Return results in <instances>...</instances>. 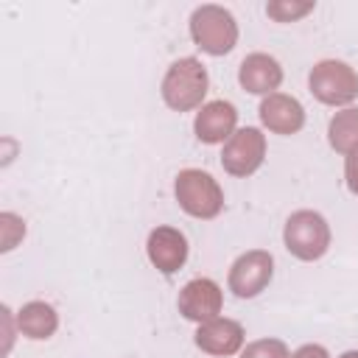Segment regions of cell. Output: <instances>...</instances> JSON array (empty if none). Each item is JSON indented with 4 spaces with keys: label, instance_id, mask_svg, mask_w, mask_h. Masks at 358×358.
Segmentation results:
<instances>
[{
    "label": "cell",
    "instance_id": "obj_1",
    "mask_svg": "<svg viewBox=\"0 0 358 358\" xmlns=\"http://www.w3.org/2000/svg\"><path fill=\"white\" fill-rule=\"evenodd\" d=\"M210 90V76L207 67L196 59V56H182L176 59L165 78H162V101L173 109V112H190V109H201L204 95Z\"/></svg>",
    "mask_w": 358,
    "mask_h": 358
},
{
    "label": "cell",
    "instance_id": "obj_2",
    "mask_svg": "<svg viewBox=\"0 0 358 358\" xmlns=\"http://www.w3.org/2000/svg\"><path fill=\"white\" fill-rule=\"evenodd\" d=\"M282 243L296 260L313 263L330 249V224L316 210H296L282 227Z\"/></svg>",
    "mask_w": 358,
    "mask_h": 358
},
{
    "label": "cell",
    "instance_id": "obj_3",
    "mask_svg": "<svg viewBox=\"0 0 358 358\" xmlns=\"http://www.w3.org/2000/svg\"><path fill=\"white\" fill-rule=\"evenodd\" d=\"M190 36L210 56H227L238 45V22L229 8L204 3L190 14Z\"/></svg>",
    "mask_w": 358,
    "mask_h": 358
},
{
    "label": "cell",
    "instance_id": "obj_4",
    "mask_svg": "<svg viewBox=\"0 0 358 358\" xmlns=\"http://www.w3.org/2000/svg\"><path fill=\"white\" fill-rule=\"evenodd\" d=\"M173 193H176L179 207L187 215H193V218L210 221V218H215L224 210V190H221V185L207 171H201V168L179 171L176 182H173Z\"/></svg>",
    "mask_w": 358,
    "mask_h": 358
},
{
    "label": "cell",
    "instance_id": "obj_5",
    "mask_svg": "<svg viewBox=\"0 0 358 358\" xmlns=\"http://www.w3.org/2000/svg\"><path fill=\"white\" fill-rule=\"evenodd\" d=\"M308 87L319 103L347 109L358 98V73L341 59H322L310 67Z\"/></svg>",
    "mask_w": 358,
    "mask_h": 358
},
{
    "label": "cell",
    "instance_id": "obj_6",
    "mask_svg": "<svg viewBox=\"0 0 358 358\" xmlns=\"http://www.w3.org/2000/svg\"><path fill=\"white\" fill-rule=\"evenodd\" d=\"M266 159V134L257 126H243L238 129L221 151V168L229 176H252Z\"/></svg>",
    "mask_w": 358,
    "mask_h": 358
},
{
    "label": "cell",
    "instance_id": "obj_7",
    "mask_svg": "<svg viewBox=\"0 0 358 358\" xmlns=\"http://www.w3.org/2000/svg\"><path fill=\"white\" fill-rule=\"evenodd\" d=\"M271 277H274V257L266 249H249L229 266L227 285L238 299H252L266 291Z\"/></svg>",
    "mask_w": 358,
    "mask_h": 358
},
{
    "label": "cell",
    "instance_id": "obj_8",
    "mask_svg": "<svg viewBox=\"0 0 358 358\" xmlns=\"http://www.w3.org/2000/svg\"><path fill=\"white\" fill-rule=\"evenodd\" d=\"M176 308L187 322H196V324L213 322V319H218V313L224 308V291L215 280L196 277V280L185 282V288L179 291Z\"/></svg>",
    "mask_w": 358,
    "mask_h": 358
},
{
    "label": "cell",
    "instance_id": "obj_9",
    "mask_svg": "<svg viewBox=\"0 0 358 358\" xmlns=\"http://www.w3.org/2000/svg\"><path fill=\"white\" fill-rule=\"evenodd\" d=\"M145 252H148V260L157 271L173 274L187 260V238L176 227H157L148 232Z\"/></svg>",
    "mask_w": 358,
    "mask_h": 358
},
{
    "label": "cell",
    "instance_id": "obj_10",
    "mask_svg": "<svg viewBox=\"0 0 358 358\" xmlns=\"http://www.w3.org/2000/svg\"><path fill=\"white\" fill-rule=\"evenodd\" d=\"M243 338H246V333H243L241 322L221 319V316L213 319V322L199 324V330L193 336L196 347L201 352H207V355H215V358H227V355L241 352L243 350Z\"/></svg>",
    "mask_w": 358,
    "mask_h": 358
},
{
    "label": "cell",
    "instance_id": "obj_11",
    "mask_svg": "<svg viewBox=\"0 0 358 358\" xmlns=\"http://www.w3.org/2000/svg\"><path fill=\"white\" fill-rule=\"evenodd\" d=\"M260 123L271 134H296L305 126V106L285 92H271L260 101Z\"/></svg>",
    "mask_w": 358,
    "mask_h": 358
},
{
    "label": "cell",
    "instance_id": "obj_12",
    "mask_svg": "<svg viewBox=\"0 0 358 358\" xmlns=\"http://www.w3.org/2000/svg\"><path fill=\"white\" fill-rule=\"evenodd\" d=\"M238 109L229 101H210L199 109L193 120V131L204 145L227 143L238 129Z\"/></svg>",
    "mask_w": 358,
    "mask_h": 358
},
{
    "label": "cell",
    "instance_id": "obj_13",
    "mask_svg": "<svg viewBox=\"0 0 358 358\" xmlns=\"http://www.w3.org/2000/svg\"><path fill=\"white\" fill-rule=\"evenodd\" d=\"M238 81L252 95H271L282 84V67L268 53H249L238 67Z\"/></svg>",
    "mask_w": 358,
    "mask_h": 358
},
{
    "label": "cell",
    "instance_id": "obj_14",
    "mask_svg": "<svg viewBox=\"0 0 358 358\" xmlns=\"http://www.w3.org/2000/svg\"><path fill=\"white\" fill-rule=\"evenodd\" d=\"M17 327L25 338L31 341H45L56 333L59 327V313L50 302H42V299H34V302H25L20 310H17Z\"/></svg>",
    "mask_w": 358,
    "mask_h": 358
},
{
    "label": "cell",
    "instance_id": "obj_15",
    "mask_svg": "<svg viewBox=\"0 0 358 358\" xmlns=\"http://www.w3.org/2000/svg\"><path fill=\"white\" fill-rule=\"evenodd\" d=\"M327 143L338 154H352L358 148V106H347L336 112L327 123Z\"/></svg>",
    "mask_w": 358,
    "mask_h": 358
},
{
    "label": "cell",
    "instance_id": "obj_16",
    "mask_svg": "<svg viewBox=\"0 0 358 358\" xmlns=\"http://www.w3.org/2000/svg\"><path fill=\"white\" fill-rule=\"evenodd\" d=\"M241 358H291V352L280 338H257L241 350Z\"/></svg>",
    "mask_w": 358,
    "mask_h": 358
},
{
    "label": "cell",
    "instance_id": "obj_17",
    "mask_svg": "<svg viewBox=\"0 0 358 358\" xmlns=\"http://www.w3.org/2000/svg\"><path fill=\"white\" fill-rule=\"evenodd\" d=\"M310 11H313V3H288V0H274V3H268V6H266V14H268L271 20H277V22H294V20H299V17L310 14Z\"/></svg>",
    "mask_w": 358,
    "mask_h": 358
},
{
    "label": "cell",
    "instance_id": "obj_18",
    "mask_svg": "<svg viewBox=\"0 0 358 358\" xmlns=\"http://www.w3.org/2000/svg\"><path fill=\"white\" fill-rule=\"evenodd\" d=\"M0 224H3V252H8V249H14V243L25 235V224H22V218H17L14 213H3L0 215Z\"/></svg>",
    "mask_w": 358,
    "mask_h": 358
},
{
    "label": "cell",
    "instance_id": "obj_19",
    "mask_svg": "<svg viewBox=\"0 0 358 358\" xmlns=\"http://www.w3.org/2000/svg\"><path fill=\"white\" fill-rule=\"evenodd\" d=\"M344 179H347V190L358 196V148L344 159Z\"/></svg>",
    "mask_w": 358,
    "mask_h": 358
},
{
    "label": "cell",
    "instance_id": "obj_20",
    "mask_svg": "<svg viewBox=\"0 0 358 358\" xmlns=\"http://www.w3.org/2000/svg\"><path fill=\"white\" fill-rule=\"evenodd\" d=\"M291 358H330V352L322 344H302L296 352H291Z\"/></svg>",
    "mask_w": 358,
    "mask_h": 358
},
{
    "label": "cell",
    "instance_id": "obj_21",
    "mask_svg": "<svg viewBox=\"0 0 358 358\" xmlns=\"http://www.w3.org/2000/svg\"><path fill=\"white\" fill-rule=\"evenodd\" d=\"M338 358H358V350H347V352H341Z\"/></svg>",
    "mask_w": 358,
    "mask_h": 358
}]
</instances>
